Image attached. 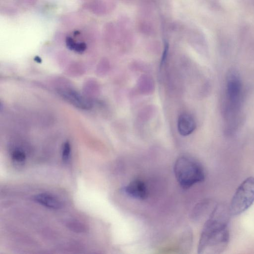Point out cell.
Wrapping results in <instances>:
<instances>
[{
  "label": "cell",
  "instance_id": "obj_1",
  "mask_svg": "<svg viewBox=\"0 0 254 254\" xmlns=\"http://www.w3.org/2000/svg\"><path fill=\"white\" fill-rule=\"evenodd\" d=\"M231 216L229 206L217 203L203 229L198 252L220 254L227 248L230 239L229 224Z\"/></svg>",
  "mask_w": 254,
  "mask_h": 254
},
{
  "label": "cell",
  "instance_id": "obj_2",
  "mask_svg": "<svg viewBox=\"0 0 254 254\" xmlns=\"http://www.w3.org/2000/svg\"><path fill=\"white\" fill-rule=\"evenodd\" d=\"M174 172L178 182L185 189L205 179L202 164L196 159L188 156H182L178 158L175 164Z\"/></svg>",
  "mask_w": 254,
  "mask_h": 254
},
{
  "label": "cell",
  "instance_id": "obj_3",
  "mask_svg": "<svg viewBox=\"0 0 254 254\" xmlns=\"http://www.w3.org/2000/svg\"><path fill=\"white\" fill-rule=\"evenodd\" d=\"M254 203V177L246 179L236 190L229 205L231 216L245 212Z\"/></svg>",
  "mask_w": 254,
  "mask_h": 254
},
{
  "label": "cell",
  "instance_id": "obj_4",
  "mask_svg": "<svg viewBox=\"0 0 254 254\" xmlns=\"http://www.w3.org/2000/svg\"><path fill=\"white\" fill-rule=\"evenodd\" d=\"M242 88L239 75L235 71H230L227 76V96L231 108L237 107L241 96Z\"/></svg>",
  "mask_w": 254,
  "mask_h": 254
},
{
  "label": "cell",
  "instance_id": "obj_5",
  "mask_svg": "<svg viewBox=\"0 0 254 254\" xmlns=\"http://www.w3.org/2000/svg\"><path fill=\"white\" fill-rule=\"evenodd\" d=\"M123 191L127 195L140 200L146 199L148 195L145 183L139 179L132 181L123 188Z\"/></svg>",
  "mask_w": 254,
  "mask_h": 254
},
{
  "label": "cell",
  "instance_id": "obj_6",
  "mask_svg": "<svg viewBox=\"0 0 254 254\" xmlns=\"http://www.w3.org/2000/svg\"><path fill=\"white\" fill-rule=\"evenodd\" d=\"M59 93L65 99L79 108L88 109L92 106V103L89 100L74 90H60Z\"/></svg>",
  "mask_w": 254,
  "mask_h": 254
},
{
  "label": "cell",
  "instance_id": "obj_7",
  "mask_svg": "<svg viewBox=\"0 0 254 254\" xmlns=\"http://www.w3.org/2000/svg\"><path fill=\"white\" fill-rule=\"evenodd\" d=\"M178 128L182 136L191 134L196 128V123L194 118L188 114H181L178 120Z\"/></svg>",
  "mask_w": 254,
  "mask_h": 254
},
{
  "label": "cell",
  "instance_id": "obj_8",
  "mask_svg": "<svg viewBox=\"0 0 254 254\" xmlns=\"http://www.w3.org/2000/svg\"><path fill=\"white\" fill-rule=\"evenodd\" d=\"M34 200L41 205L50 209H59L63 206L59 199L49 193L39 194L34 197Z\"/></svg>",
  "mask_w": 254,
  "mask_h": 254
},
{
  "label": "cell",
  "instance_id": "obj_9",
  "mask_svg": "<svg viewBox=\"0 0 254 254\" xmlns=\"http://www.w3.org/2000/svg\"><path fill=\"white\" fill-rule=\"evenodd\" d=\"M12 158L16 162L23 163L25 160L26 156L24 151L17 149L12 152Z\"/></svg>",
  "mask_w": 254,
  "mask_h": 254
},
{
  "label": "cell",
  "instance_id": "obj_10",
  "mask_svg": "<svg viewBox=\"0 0 254 254\" xmlns=\"http://www.w3.org/2000/svg\"><path fill=\"white\" fill-rule=\"evenodd\" d=\"M71 153V146L69 142H66L62 148V156L63 161L67 162L70 159Z\"/></svg>",
  "mask_w": 254,
  "mask_h": 254
},
{
  "label": "cell",
  "instance_id": "obj_11",
  "mask_svg": "<svg viewBox=\"0 0 254 254\" xmlns=\"http://www.w3.org/2000/svg\"><path fill=\"white\" fill-rule=\"evenodd\" d=\"M87 50V45L83 42L76 43L74 51L78 53H82Z\"/></svg>",
  "mask_w": 254,
  "mask_h": 254
},
{
  "label": "cell",
  "instance_id": "obj_12",
  "mask_svg": "<svg viewBox=\"0 0 254 254\" xmlns=\"http://www.w3.org/2000/svg\"><path fill=\"white\" fill-rule=\"evenodd\" d=\"M66 43L67 47L69 50L74 51L76 42L72 38L70 37H67L66 39Z\"/></svg>",
  "mask_w": 254,
  "mask_h": 254
},
{
  "label": "cell",
  "instance_id": "obj_13",
  "mask_svg": "<svg viewBox=\"0 0 254 254\" xmlns=\"http://www.w3.org/2000/svg\"><path fill=\"white\" fill-rule=\"evenodd\" d=\"M35 60L37 62L40 63L41 62V60L39 57H35Z\"/></svg>",
  "mask_w": 254,
  "mask_h": 254
}]
</instances>
